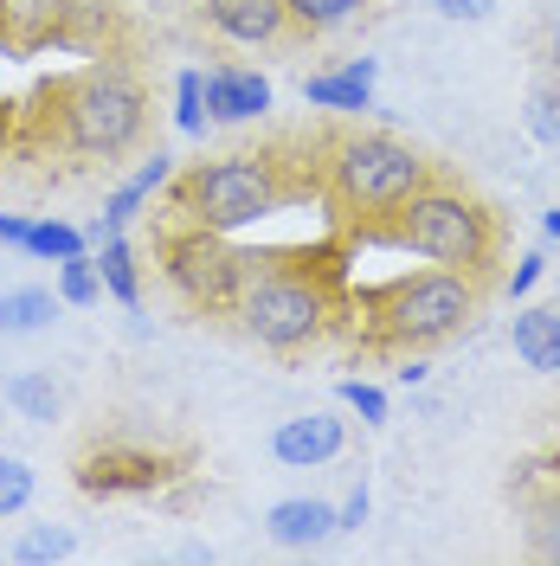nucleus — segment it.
I'll use <instances>...</instances> for the list:
<instances>
[{
  "instance_id": "obj_7",
  "label": "nucleus",
  "mask_w": 560,
  "mask_h": 566,
  "mask_svg": "<svg viewBox=\"0 0 560 566\" xmlns=\"http://www.w3.org/2000/svg\"><path fill=\"white\" fill-rule=\"evenodd\" d=\"M251 264L258 258L239 251L226 232H212V226L180 219L175 232H162V283L175 290L187 310H200V316H232Z\"/></svg>"
},
{
  "instance_id": "obj_11",
  "label": "nucleus",
  "mask_w": 560,
  "mask_h": 566,
  "mask_svg": "<svg viewBox=\"0 0 560 566\" xmlns=\"http://www.w3.org/2000/svg\"><path fill=\"white\" fill-rule=\"evenodd\" d=\"M342 444H349V419H335V412H297V419H283L278 431H271V458H278L283 470L335 463Z\"/></svg>"
},
{
  "instance_id": "obj_20",
  "label": "nucleus",
  "mask_w": 560,
  "mask_h": 566,
  "mask_svg": "<svg viewBox=\"0 0 560 566\" xmlns=\"http://www.w3.org/2000/svg\"><path fill=\"white\" fill-rule=\"evenodd\" d=\"M361 7L367 0H283V13H290L297 33H342L349 20H361Z\"/></svg>"
},
{
  "instance_id": "obj_35",
  "label": "nucleus",
  "mask_w": 560,
  "mask_h": 566,
  "mask_svg": "<svg viewBox=\"0 0 560 566\" xmlns=\"http://www.w3.org/2000/svg\"><path fill=\"white\" fill-rule=\"evenodd\" d=\"M541 232H548V239L560 245V207H548V212H541Z\"/></svg>"
},
{
  "instance_id": "obj_33",
  "label": "nucleus",
  "mask_w": 560,
  "mask_h": 566,
  "mask_svg": "<svg viewBox=\"0 0 560 566\" xmlns=\"http://www.w3.org/2000/svg\"><path fill=\"white\" fill-rule=\"evenodd\" d=\"M27 232H33V219H20V212H0V245L27 251Z\"/></svg>"
},
{
  "instance_id": "obj_22",
  "label": "nucleus",
  "mask_w": 560,
  "mask_h": 566,
  "mask_svg": "<svg viewBox=\"0 0 560 566\" xmlns=\"http://www.w3.org/2000/svg\"><path fill=\"white\" fill-rule=\"evenodd\" d=\"M522 129H528V142H541V148H560V77H548V84H535V91H528Z\"/></svg>"
},
{
  "instance_id": "obj_26",
  "label": "nucleus",
  "mask_w": 560,
  "mask_h": 566,
  "mask_svg": "<svg viewBox=\"0 0 560 566\" xmlns=\"http://www.w3.org/2000/svg\"><path fill=\"white\" fill-rule=\"evenodd\" d=\"M175 129L180 136H207V91H200V71H180L175 77Z\"/></svg>"
},
{
  "instance_id": "obj_23",
  "label": "nucleus",
  "mask_w": 560,
  "mask_h": 566,
  "mask_svg": "<svg viewBox=\"0 0 560 566\" xmlns=\"http://www.w3.org/2000/svg\"><path fill=\"white\" fill-rule=\"evenodd\" d=\"M104 296V277H97V258L91 251H77V258H65L59 264V303H71V310H91Z\"/></svg>"
},
{
  "instance_id": "obj_15",
  "label": "nucleus",
  "mask_w": 560,
  "mask_h": 566,
  "mask_svg": "<svg viewBox=\"0 0 560 566\" xmlns=\"http://www.w3.org/2000/svg\"><path fill=\"white\" fill-rule=\"evenodd\" d=\"M509 348H516V360H522L528 374H548L554 380L560 374V310H548V303L516 310L509 316Z\"/></svg>"
},
{
  "instance_id": "obj_34",
  "label": "nucleus",
  "mask_w": 560,
  "mask_h": 566,
  "mask_svg": "<svg viewBox=\"0 0 560 566\" xmlns=\"http://www.w3.org/2000/svg\"><path fill=\"white\" fill-rule=\"evenodd\" d=\"M541 65H548V77H560V27L548 33V45H541Z\"/></svg>"
},
{
  "instance_id": "obj_16",
  "label": "nucleus",
  "mask_w": 560,
  "mask_h": 566,
  "mask_svg": "<svg viewBox=\"0 0 560 566\" xmlns=\"http://www.w3.org/2000/svg\"><path fill=\"white\" fill-rule=\"evenodd\" d=\"M168 180H175V155H162V148H155V155L142 161L136 175H129V180H123V187H116V193L104 200V219H97V232H91V239H104V232H123V226H129V219H136V212L148 207L162 187H168Z\"/></svg>"
},
{
  "instance_id": "obj_8",
  "label": "nucleus",
  "mask_w": 560,
  "mask_h": 566,
  "mask_svg": "<svg viewBox=\"0 0 560 566\" xmlns=\"http://www.w3.org/2000/svg\"><path fill=\"white\" fill-rule=\"evenodd\" d=\"M168 476H175V463L162 451H142V444H104V451L77 458V490L84 495H148Z\"/></svg>"
},
{
  "instance_id": "obj_4",
  "label": "nucleus",
  "mask_w": 560,
  "mask_h": 566,
  "mask_svg": "<svg viewBox=\"0 0 560 566\" xmlns=\"http://www.w3.org/2000/svg\"><path fill=\"white\" fill-rule=\"evenodd\" d=\"M484 303V277H464L445 264H425V271H400L393 283L361 296V316H367V342L393 354H425L438 342H452L464 322L477 316Z\"/></svg>"
},
{
  "instance_id": "obj_32",
  "label": "nucleus",
  "mask_w": 560,
  "mask_h": 566,
  "mask_svg": "<svg viewBox=\"0 0 560 566\" xmlns=\"http://www.w3.org/2000/svg\"><path fill=\"white\" fill-rule=\"evenodd\" d=\"M393 380H400V387L413 392V387H425V380H432V367H425L419 354H400V367H393Z\"/></svg>"
},
{
  "instance_id": "obj_28",
  "label": "nucleus",
  "mask_w": 560,
  "mask_h": 566,
  "mask_svg": "<svg viewBox=\"0 0 560 566\" xmlns=\"http://www.w3.org/2000/svg\"><path fill=\"white\" fill-rule=\"evenodd\" d=\"M342 406L361 412V424H386V392L374 380H342Z\"/></svg>"
},
{
  "instance_id": "obj_31",
  "label": "nucleus",
  "mask_w": 560,
  "mask_h": 566,
  "mask_svg": "<svg viewBox=\"0 0 560 566\" xmlns=\"http://www.w3.org/2000/svg\"><path fill=\"white\" fill-rule=\"evenodd\" d=\"M432 7H438L445 20H457V27H484L496 13V0H432Z\"/></svg>"
},
{
  "instance_id": "obj_6",
  "label": "nucleus",
  "mask_w": 560,
  "mask_h": 566,
  "mask_svg": "<svg viewBox=\"0 0 560 566\" xmlns=\"http://www.w3.org/2000/svg\"><path fill=\"white\" fill-rule=\"evenodd\" d=\"M232 322L246 328L258 348L303 354L335 328V290H329L322 271H303V264H265V258H258L246 290H239V303H232Z\"/></svg>"
},
{
  "instance_id": "obj_24",
  "label": "nucleus",
  "mask_w": 560,
  "mask_h": 566,
  "mask_svg": "<svg viewBox=\"0 0 560 566\" xmlns=\"http://www.w3.org/2000/svg\"><path fill=\"white\" fill-rule=\"evenodd\" d=\"M33 490H39L33 463H27V458H7V451H0V522L27 515V509H33Z\"/></svg>"
},
{
  "instance_id": "obj_29",
  "label": "nucleus",
  "mask_w": 560,
  "mask_h": 566,
  "mask_svg": "<svg viewBox=\"0 0 560 566\" xmlns=\"http://www.w3.org/2000/svg\"><path fill=\"white\" fill-rule=\"evenodd\" d=\"M541 277H548V258H541V251H522V258L509 264V277H502V290H509V303H522V296H528V290H535Z\"/></svg>"
},
{
  "instance_id": "obj_17",
  "label": "nucleus",
  "mask_w": 560,
  "mask_h": 566,
  "mask_svg": "<svg viewBox=\"0 0 560 566\" xmlns=\"http://www.w3.org/2000/svg\"><path fill=\"white\" fill-rule=\"evenodd\" d=\"M97 277H104V296H116L123 310H142V264H136V245L123 232H104L97 239Z\"/></svg>"
},
{
  "instance_id": "obj_25",
  "label": "nucleus",
  "mask_w": 560,
  "mask_h": 566,
  "mask_svg": "<svg viewBox=\"0 0 560 566\" xmlns=\"http://www.w3.org/2000/svg\"><path fill=\"white\" fill-rule=\"evenodd\" d=\"M91 245L77 226H65V219H33V232H27V251L33 258H52V264H65V258H77V251Z\"/></svg>"
},
{
  "instance_id": "obj_27",
  "label": "nucleus",
  "mask_w": 560,
  "mask_h": 566,
  "mask_svg": "<svg viewBox=\"0 0 560 566\" xmlns=\"http://www.w3.org/2000/svg\"><path fill=\"white\" fill-rule=\"evenodd\" d=\"M528 541H535V554H541V560H554V566H560V495L535 509V522H528Z\"/></svg>"
},
{
  "instance_id": "obj_2",
  "label": "nucleus",
  "mask_w": 560,
  "mask_h": 566,
  "mask_svg": "<svg viewBox=\"0 0 560 566\" xmlns=\"http://www.w3.org/2000/svg\"><path fill=\"white\" fill-rule=\"evenodd\" d=\"M381 239L413 251L419 264H445V271H464V277H490L496 251H502V226H496V212L470 187L432 175L413 200H400L381 219Z\"/></svg>"
},
{
  "instance_id": "obj_5",
  "label": "nucleus",
  "mask_w": 560,
  "mask_h": 566,
  "mask_svg": "<svg viewBox=\"0 0 560 566\" xmlns=\"http://www.w3.org/2000/svg\"><path fill=\"white\" fill-rule=\"evenodd\" d=\"M297 200V175L283 168L278 155H219V161H194L187 175L175 180V207L180 219L194 226H212V232H251L258 219H271Z\"/></svg>"
},
{
  "instance_id": "obj_19",
  "label": "nucleus",
  "mask_w": 560,
  "mask_h": 566,
  "mask_svg": "<svg viewBox=\"0 0 560 566\" xmlns=\"http://www.w3.org/2000/svg\"><path fill=\"white\" fill-rule=\"evenodd\" d=\"M7 406H13L20 419H33V424H52L59 412H65V392H59L52 374L27 367V374H13V380H7Z\"/></svg>"
},
{
  "instance_id": "obj_14",
  "label": "nucleus",
  "mask_w": 560,
  "mask_h": 566,
  "mask_svg": "<svg viewBox=\"0 0 560 566\" xmlns=\"http://www.w3.org/2000/svg\"><path fill=\"white\" fill-rule=\"evenodd\" d=\"M265 534L278 547H322L335 534V502H322V495H283L265 515Z\"/></svg>"
},
{
  "instance_id": "obj_9",
  "label": "nucleus",
  "mask_w": 560,
  "mask_h": 566,
  "mask_svg": "<svg viewBox=\"0 0 560 566\" xmlns=\"http://www.w3.org/2000/svg\"><path fill=\"white\" fill-rule=\"evenodd\" d=\"M71 7L77 0H0V52L7 59H39L71 39Z\"/></svg>"
},
{
  "instance_id": "obj_18",
  "label": "nucleus",
  "mask_w": 560,
  "mask_h": 566,
  "mask_svg": "<svg viewBox=\"0 0 560 566\" xmlns=\"http://www.w3.org/2000/svg\"><path fill=\"white\" fill-rule=\"evenodd\" d=\"M59 322V290H39V283H20L0 296V335H45Z\"/></svg>"
},
{
  "instance_id": "obj_1",
  "label": "nucleus",
  "mask_w": 560,
  "mask_h": 566,
  "mask_svg": "<svg viewBox=\"0 0 560 566\" xmlns=\"http://www.w3.org/2000/svg\"><path fill=\"white\" fill-rule=\"evenodd\" d=\"M45 123L65 155L110 168V161L136 155L148 136V91L123 59H97L45 91Z\"/></svg>"
},
{
  "instance_id": "obj_10",
  "label": "nucleus",
  "mask_w": 560,
  "mask_h": 566,
  "mask_svg": "<svg viewBox=\"0 0 560 566\" xmlns=\"http://www.w3.org/2000/svg\"><path fill=\"white\" fill-rule=\"evenodd\" d=\"M200 27L239 52H258L290 33V13H283V0H200Z\"/></svg>"
},
{
  "instance_id": "obj_13",
  "label": "nucleus",
  "mask_w": 560,
  "mask_h": 566,
  "mask_svg": "<svg viewBox=\"0 0 560 566\" xmlns=\"http://www.w3.org/2000/svg\"><path fill=\"white\" fill-rule=\"evenodd\" d=\"M374 77H381L374 59H349V65H335V71H310L303 77V104L329 109V116H361V109H374Z\"/></svg>"
},
{
  "instance_id": "obj_30",
  "label": "nucleus",
  "mask_w": 560,
  "mask_h": 566,
  "mask_svg": "<svg viewBox=\"0 0 560 566\" xmlns=\"http://www.w3.org/2000/svg\"><path fill=\"white\" fill-rule=\"evenodd\" d=\"M367 515H374V495H367V483H361V490H349V502H335V534H361Z\"/></svg>"
},
{
  "instance_id": "obj_12",
  "label": "nucleus",
  "mask_w": 560,
  "mask_h": 566,
  "mask_svg": "<svg viewBox=\"0 0 560 566\" xmlns=\"http://www.w3.org/2000/svg\"><path fill=\"white\" fill-rule=\"evenodd\" d=\"M200 91H207V123H258L271 109V77L251 65L200 71Z\"/></svg>"
},
{
  "instance_id": "obj_3",
  "label": "nucleus",
  "mask_w": 560,
  "mask_h": 566,
  "mask_svg": "<svg viewBox=\"0 0 560 566\" xmlns=\"http://www.w3.org/2000/svg\"><path fill=\"white\" fill-rule=\"evenodd\" d=\"M438 175L432 161H425L419 148L406 136H393V129H335V136L322 142V193H329V207L354 219V226H381L386 212L400 207V200H413L425 180Z\"/></svg>"
},
{
  "instance_id": "obj_21",
  "label": "nucleus",
  "mask_w": 560,
  "mask_h": 566,
  "mask_svg": "<svg viewBox=\"0 0 560 566\" xmlns=\"http://www.w3.org/2000/svg\"><path fill=\"white\" fill-rule=\"evenodd\" d=\"M77 554V541H71V528H59V522H33V528L13 541V560L20 566H59Z\"/></svg>"
}]
</instances>
